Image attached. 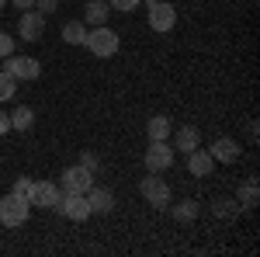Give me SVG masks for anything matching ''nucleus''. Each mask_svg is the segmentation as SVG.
<instances>
[{"mask_svg":"<svg viewBox=\"0 0 260 257\" xmlns=\"http://www.w3.org/2000/svg\"><path fill=\"white\" fill-rule=\"evenodd\" d=\"M28 216H31V202L24 195H14V191H11V195L0 198V222H4V226H11V230H14V226H24Z\"/></svg>","mask_w":260,"mask_h":257,"instance_id":"nucleus-1","label":"nucleus"},{"mask_svg":"<svg viewBox=\"0 0 260 257\" xmlns=\"http://www.w3.org/2000/svg\"><path fill=\"white\" fill-rule=\"evenodd\" d=\"M118 32H111L108 24H98L94 32H87V39H83V45L98 56V60H108V56H115L118 52Z\"/></svg>","mask_w":260,"mask_h":257,"instance_id":"nucleus-2","label":"nucleus"},{"mask_svg":"<svg viewBox=\"0 0 260 257\" xmlns=\"http://www.w3.org/2000/svg\"><path fill=\"white\" fill-rule=\"evenodd\" d=\"M142 163H146L149 174H163V170H170V167H174V146H170L167 139H153V142L146 146Z\"/></svg>","mask_w":260,"mask_h":257,"instance_id":"nucleus-3","label":"nucleus"},{"mask_svg":"<svg viewBox=\"0 0 260 257\" xmlns=\"http://www.w3.org/2000/svg\"><path fill=\"white\" fill-rule=\"evenodd\" d=\"M94 184V174L83 167V163H73V167H66L59 178V191L62 195H87V188Z\"/></svg>","mask_w":260,"mask_h":257,"instance_id":"nucleus-4","label":"nucleus"},{"mask_svg":"<svg viewBox=\"0 0 260 257\" xmlns=\"http://www.w3.org/2000/svg\"><path fill=\"white\" fill-rule=\"evenodd\" d=\"M174 24H177V7L167 0H149V28L163 35V32H174Z\"/></svg>","mask_w":260,"mask_h":257,"instance_id":"nucleus-5","label":"nucleus"},{"mask_svg":"<svg viewBox=\"0 0 260 257\" xmlns=\"http://www.w3.org/2000/svg\"><path fill=\"white\" fill-rule=\"evenodd\" d=\"M139 195L146 198L153 209H167V205H170V184L163 178H156V174H149V178H142Z\"/></svg>","mask_w":260,"mask_h":257,"instance_id":"nucleus-6","label":"nucleus"},{"mask_svg":"<svg viewBox=\"0 0 260 257\" xmlns=\"http://www.w3.org/2000/svg\"><path fill=\"white\" fill-rule=\"evenodd\" d=\"M4 73H11L14 80H39L42 63L35 56H7L4 60Z\"/></svg>","mask_w":260,"mask_h":257,"instance_id":"nucleus-7","label":"nucleus"},{"mask_svg":"<svg viewBox=\"0 0 260 257\" xmlns=\"http://www.w3.org/2000/svg\"><path fill=\"white\" fill-rule=\"evenodd\" d=\"M59 184H52V181H31V191H28V202L31 205H39V209H56L59 205Z\"/></svg>","mask_w":260,"mask_h":257,"instance_id":"nucleus-8","label":"nucleus"},{"mask_svg":"<svg viewBox=\"0 0 260 257\" xmlns=\"http://www.w3.org/2000/svg\"><path fill=\"white\" fill-rule=\"evenodd\" d=\"M45 35V14L42 11H24L18 21V39L24 42H39Z\"/></svg>","mask_w":260,"mask_h":257,"instance_id":"nucleus-9","label":"nucleus"},{"mask_svg":"<svg viewBox=\"0 0 260 257\" xmlns=\"http://www.w3.org/2000/svg\"><path fill=\"white\" fill-rule=\"evenodd\" d=\"M56 212H62L66 219H73V222H83V219H90L87 195H62V198H59V205H56Z\"/></svg>","mask_w":260,"mask_h":257,"instance_id":"nucleus-10","label":"nucleus"},{"mask_svg":"<svg viewBox=\"0 0 260 257\" xmlns=\"http://www.w3.org/2000/svg\"><path fill=\"white\" fill-rule=\"evenodd\" d=\"M87 205H90V216H108V212L115 209V191L90 184V188H87Z\"/></svg>","mask_w":260,"mask_h":257,"instance_id":"nucleus-11","label":"nucleus"},{"mask_svg":"<svg viewBox=\"0 0 260 257\" xmlns=\"http://www.w3.org/2000/svg\"><path fill=\"white\" fill-rule=\"evenodd\" d=\"M208 153H212L215 163H236V160H240V142H236V139H229V136H222V139L212 142V150H208Z\"/></svg>","mask_w":260,"mask_h":257,"instance_id":"nucleus-12","label":"nucleus"},{"mask_svg":"<svg viewBox=\"0 0 260 257\" xmlns=\"http://www.w3.org/2000/svg\"><path fill=\"white\" fill-rule=\"evenodd\" d=\"M212 167H215V160H212L208 150H191V153H187V170H191V178H208Z\"/></svg>","mask_w":260,"mask_h":257,"instance_id":"nucleus-13","label":"nucleus"},{"mask_svg":"<svg viewBox=\"0 0 260 257\" xmlns=\"http://www.w3.org/2000/svg\"><path fill=\"white\" fill-rule=\"evenodd\" d=\"M170 136H174V150H184V153H191V150L201 146V132L194 129V125H184V129H177V132H170Z\"/></svg>","mask_w":260,"mask_h":257,"instance_id":"nucleus-14","label":"nucleus"},{"mask_svg":"<svg viewBox=\"0 0 260 257\" xmlns=\"http://www.w3.org/2000/svg\"><path fill=\"white\" fill-rule=\"evenodd\" d=\"M108 14H111V7H108V0H87V7H83V21L87 24H108Z\"/></svg>","mask_w":260,"mask_h":257,"instance_id":"nucleus-15","label":"nucleus"},{"mask_svg":"<svg viewBox=\"0 0 260 257\" xmlns=\"http://www.w3.org/2000/svg\"><path fill=\"white\" fill-rule=\"evenodd\" d=\"M170 132H174V125H170L167 115H153V119L146 122V136H149V142H153V139H170Z\"/></svg>","mask_w":260,"mask_h":257,"instance_id":"nucleus-16","label":"nucleus"},{"mask_svg":"<svg viewBox=\"0 0 260 257\" xmlns=\"http://www.w3.org/2000/svg\"><path fill=\"white\" fill-rule=\"evenodd\" d=\"M35 125V111L28 108V104H18L14 111H11V129H18V132H28Z\"/></svg>","mask_w":260,"mask_h":257,"instance_id":"nucleus-17","label":"nucleus"},{"mask_svg":"<svg viewBox=\"0 0 260 257\" xmlns=\"http://www.w3.org/2000/svg\"><path fill=\"white\" fill-rule=\"evenodd\" d=\"M83 39H87L83 21H70V24H62V42H70V45H83Z\"/></svg>","mask_w":260,"mask_h":257,"instance_id":"nucleus-18","label":"nucleus"},{"mask_svg":"<svg viewBox=\"0 0 260 257\" xmlns=\"http://www.w3.org/2000/svg\"><path fill=\"white\" fill-rule=\"evenodd\" d=\"M194 216H198V202H191V198H184L180 205H174V219H177V222H191Z\"/></svg>","mask_w":260,"mask_h":257,"instance_id":"nucleus-19","label":"nucleus"},{"mask_svg":"<svg viewBox=\"0 0 260 257\" xmlns=\"http://www.w3.org/2000/svg\"><path fill=\"white\" fill-rule=\"evenodd\" d=\"M257 198H260L257 181H246V184L240 188V205H243V209H253V205H257Z\"/></svg>","mask_w":260,"mask_h":257,"instance_id":"nucleus-20","label":"nucleus"},{"mask_svg":"<svg viewBox=\"0 0 260 257\" xmlns=\"http://www.w3.org/2000/svg\"><path fill=\"white\" fill-rule=\"evenodd\" d=\"M14 94H18V80L11 77V73H4V70H0V101H11Z\"/></svg>","mask_w":260,"mask_h":257,"instance_id":"nucleus-21","label":"nucleus"},{"mask_svg":"<svg viewBox=\"0 0 260 257\" xmlns=\"http://www.w3.org/2000/svg\"><path fill=\"white\" fill-rule=\"evenodd\" d=\"M212 209H215V216L229 219V216H236V212H240V202H229V198H219V202H215Z\"/></svg>","mask_w":260,"mask_h":257,"instance_id":"nucleus-22","label":"nucleus"},{"mask_svg":"<svg viewBox=\"0 0 260 257\" xmlns=\"http://www.w3.org/2000/svg\"><path fill=\"white\" fill-rule=\"evenodd\" d=\"M108 7L111 11H121V14H132L139 7V0H108Z\"/></svg>","mask_w":260,"mask_h":257,"instance_id":"nucleus-23","label":"nucleus"},{"mask_svg":"<svg viewBox=\"0 0 260 257\" xmlns=\"http://www.w3.org/2000/svg\"><path fill=\"white\" fill-rule=\"evenodd\" d=\"M7 56H14V39L7 32H0V60H7Z\"/></svg>","mask_w":260,"mask_h":257,"instance_id":"nucleus-24","label":"nucleus"},{"mask_svg":"<svg viewBox=\"0 0 260 257\" xmlns=\"http://www.w3.org/2000/svg\"><path fill=\"white\" fill-rule=\"evenodd\" d=\"M80 163L87 167V170H90V174H98V170H101V160L94 157V153H83V157H80Z\"/></svg>","mask_w":260,"mask_h":257,"instance_id":"nucleus-25","label":"nucleus"},{"mask_svg":"<svg viewBox=\"0 0 260 257\" xmlns=\"http://www.w3.org/2000/svg\"><path fill=\"white\" fill-rule=\"evenodd\" d=\"M11 191H14V195H24V198H28V191H31V178H18Z\"/></svg>","mask_w":260,"mask_h":257,"instance_id":"nucleus-26","label":"nucleus"},{"mask_svg":"<svg viewBox=\"0 0 260 257\" xmlns=\"http://www.w3.org/2000/svg\"><path fill=\"white\" fill-rule=\"evenodd\" d=\"M35 7H39L42 14H52V11L59 7V0H35Z\"/></svg>","mask_w":260,"mask_h":257,"instance_id":"nucleus-27","label":"nucleus"},{"mask_svg":"<svg viewBox=\"0 0 260 257\" xmlns=\"http://www.w3.org/2000/svg\"><path fill=\"white\" fill-rule=\"evenodd\" d=\"M11 4H14L18 11H31V7H35V0H11Z\"/></svg>","mask_w":260,"mask_h":257,"instance_id":"nucleus-28","label":"nucleus"},{"mask_svg":"<svg viewBox=\"0 0 260 257\" xmlns=\"http://www.w3.org/2000/svg\"><path fill=\"white\" fill-rule=\"evenodd\" d=\"M4 132H11V115L0 111V136H4Z\"/></svg>","mask_w":260,"mask_h":257,"instance_id":"nucleus-29","label":"nucleus"},{"mask_svg":"<svg viewBox=\"0 0 260 257\" xmlns=\"http://www.w3.org/2000/svg\"><path fill=\"white\" fill-rule=\"evenodd\" d=\"M4 4H7V0H0V11H4Z\"/></svg>","mask_w":260,"mask_h":257,"instance_id":"nucleus-30","label":"nucleus"}]
</instances>
